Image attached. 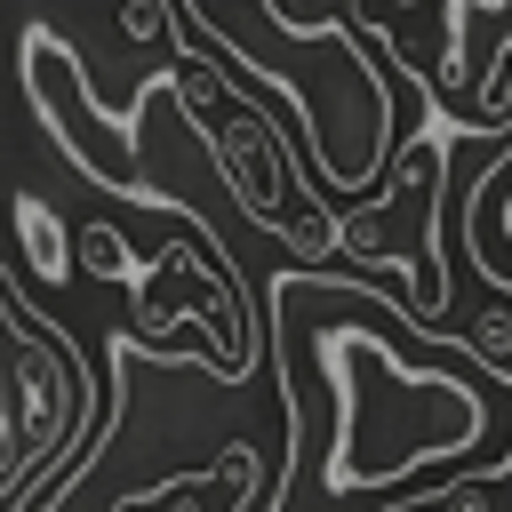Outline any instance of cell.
Returning a JSON list of instances; mask_svg holds the SVG:
<instances>
[{
  "instance_id": "52a82bcc",
  "label": "cell",
  "mask_w": 512,
  "mask_h": 512,
  "mask_svg": "<svg viewBox=\"0 0 512 512\" xmlns=\"http://www.w3.org/2000/svg\"><path fill=\"white\" fill-rule=\"evenodd\" d=\"M176 8H184V16L200 24V40L224 56V0H176ZM256 16H264V0H256Z\"/></svg>"
},
{
  "instance_id": "5b68a950",
  "label": "cell",
  "mask_w": 512,
  "mask_h": 512,
  "mask_svg": "<svg viewBox=\"0 0 512 512\" xmlns=\"http://www.w3.org/2000/svg\"><path fill=\"white\" fill-rule=\"evenodd\" d=\"M16 248H24V272L48 288H64L80 272V240H64V216L40 192H16Z\"/></svg>"
},
{
  "instance_id": "3957f363",
  "label": "cell",
  "mask_w": 512,
  "mask_h": 512,
  "mask_svg": "<svg viewBox=\"0 0 512 512\" xmlns=\"http://www.w3.org/2000/svg\"><path fill=\"white\" fill-rule=\"evenodd\" d=\"M24 96H32L40 128L64 144V160H72L88 184L120 192L128 208H160V216L192 224V240H208V224H200L192 192H168V184H152V176L128 160V144H112L128 120H112V112H96V104H88V72H80L72 40H56L48 24H24ZM208 248H216V240H208ZM216 256H224V248H216Z\"/></svg>"
},
{
  "instance_id": "6da1fadb",
  "label": "cell",
  "mask_w": 512,
  "mask_h": 512,
  "mask_svg": "<svg viewBox=\"0 0 512 512\" xmlns=\"http://www.w3.org/2000/svg\"><path fill=\"white\" fill-rule=\"evenodd\" d=\"M272 352L296 376H320V408H288L296 464L288 480H320V496H408L464 488L512 472V368L440 344L408 304L376 296L360 272L280 264L264 280ZM280 480V488H288Z\"/></svg>"
},
{
  "instance_id": "8992f818",
  "label": "cell",
  "mask_w": 512,
  "mask_h": 512,
  "mask_svg": "<svg viewBox=\"0 0 512 512\" xmlns=\"http://www.w3.org/2000/svg\"><path fill=\"white\" fill-rule=\"evenodd\" d=\"M472 352H480V360H496V368H512V320H504V312H488V320L472 328Z\"/></svg>"
},
{
  "instance_id": "277c9868",
  "label": "cell",
  "mask_w": 512,
  "mask_h": 512,
  "mask_svg": "<svg viewBox=\"0 0 512 512\" xmlns=\"http://www.w3.org/2000/svg\"><path fill=\"white\" fill-rule=\"evenodd\" d=\"M256 480H264V464H256V448L240 440V448H224L208 472L152 480V488L120 496L112 512H256V504H264V496H256Z\"/></svg>"
},
{
  "instance_id": "7a4b0ae2",
  "label": "cell",
  "mask_w": 512,
  "mask_h": 512,
  "mask_svg": "<svg viewBox=\"0 0 512 512\" xmlns=\"http://www.w3.org/2000/svg\"><path fill=\"white\" fill-rule=\"evenodd\" d=\"M0 320H8V464H0V512H32V488L56 472L64 488L88 472L104 424H96V384L56 320L32 312V296L0 272Z\"/></svg>"
}]
</instances>
